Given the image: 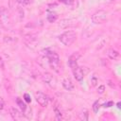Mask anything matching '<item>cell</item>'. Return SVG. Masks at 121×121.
I'll list each match as a JSON object with an SVG mask.
<instances>
[{
  "mask_svg": "<svg viewBox=\"0 0 121 121\" xmlns=\"http://www.w3.org/2000/svg\"><path fill=\"white\" fill-rule=\"evenodd\" d=\"M62 87L65 89V90H67V91H72V90H74V88H75V85H74V83H73V81L69 78H64L63 80H62Z\"/></svg>",
  "mask_w": 121,
  "mask_h": 121,
  "instance_id": "cell-10",
  "label": "cell"
},
{
  "mask_svg": "<svg viewBox=\"0 0 121 121\" xmlns=\"http://www.w3.org/2000/svg\"><path fill=\"white\" fill-rule=\"evenodd\" d=\"M72 22H73V21L70 20V19H63V20H61V21L60 22V24H59V27L62 28V29L68 28V27H70V26H73V23H72Z\"/></svg>",
  "mask_w": 121,
  "mask_h": 121,
  "instance_id": "cell-11",
  "label": "cell"
},
{
  "mask_svg": "<svg viewBox=\"0 0 121 121\" xmlns=\"http://www.w3.org/2000/svg\"><path fill=\"white\" fill-rule=\"evenodd\" d=\"M54 112H55V114H56V120H60V119L62 118L60 110H59L57 107H55V108H54Z\"/></svg>",
  "mask_w": 121,
  "mask_h": 121,
  "instance_id": "cell-16",
  "label": "cell"
},
{
  "mask_svg": "<svg viewBox=\"0 0 121 121\" xmlns=\"http://www.w3.org/2000/svg\"><path fill=\"white\" fill-rule=\"evenodd\" d=\"M116 105H117V108H118V109H120V108H121V106H120V105H121V103H120V102H118Z\"/></svg>",
  "mask_w": 121,
  "mask_h": 121,
  "instance_id": "cell-26",
  "label": "cell"
},
{
  "mask_svg": "<svg viewBox=\"0 0 121 121\" xmlns=\"http://www.w3.org/2000/svg\"><path fill=\"white\" fill-rule=\"evenodd\" d=\"M107 15H108L107 11H105L103 9H99L92 15V22L95 25L103 24L107 20Z\"/></svg>",
  "mask_w": 121,
  "mask_h": 121,
  "instance_id": "cell-4",
  "label": "cell"
},
{
  "mask_svg": "<svg viewBox=\"0 0 121 121\" xmlns=\"http://www.w3.org/2000/svg\"><path fill=\"white\" fill-rule=\"evenodd\" d=\"M104 92H105V86H104V85H100V86L97 88V93H98L99 95H102Z\"/></svg>",
  "mask_w": 121,
  "mask_h": 121,
  "instance_id": "cell-21",
  "label": "cell"
},
{
  "mask_svg": "<svg viewBox=\"0 0 121 121\" xmlns=\"http://www.w3.org/2000/svg\"><path fill=\"white\" fill-rule=\"evenodd\" d=\"M97 81H98V80H97V78H96L95 77H93V78H92V79H91V82H92V84H93L94 86H95V85H96Z\"/></svg>",
  "mask_w": 121,
  "mask_h": 121,
  "instance_id": "cell-25",
  "label": "cell"
},
{
  "mask_svg": "<svg viewBox=\"0 0 121 121\" xmlns=\"http://www.w3.org/2000/svg\"><path fill=\"white\" fill-rule=\"evenodd\" d=\"M99 107H100V105H99L98 100L95 101V102H94V104H93V111H94V112H95V113H97V112H98Z\"/></svg>",
  "mask_w": 121,
  "mask_h": 121,
  "instance_id": "cell-17",
  "label": "cell"
},
{
  "mask_svg": "<svg viewBox=\"0 0 121 121\" xmlns=\"http://www.w3.org/2000/svg\"><path fill=\"white\" fill-rule=\"evenodd\" d=\"M24 99H25V101L26 102H27V103H29L30 101H31V98H30V95H28V94H24Z\"/></svg>",
  "mask_w": 121,
  "mask_h": 121,
  "instance_id": "cell-22",
  "label": "cell"
},
{
  "mask_svg": "<svg viewBox=\"0 0 121 121\" xmlns=\"http://www.w3.org/2000/svg\"><path fill=\"white\" fill-rule=\"evenodd\" d=\"M16 103H17V105L19 106V108L21 109V111H22L23 112H25L26 110V105L23 102V100H22L21 98L17 97V98H16Z\"/></svg>",
  "mask_w": 121,
  "mask_h": 121,
  "instance_id": "cell-15",
  "label": "cell"
},
{
  "mask_svg": "<svg viewBox=\"0 0 121 121\" xmlns=\"http://www.w3.org/2000/svg\"><path fill=\"white\" fill-rule=\"evenodd\" d=\"M25 43L26 45L28 46H32V44L34 43H36V37L34 35H31V34H28L25 37Z\"/></svg>",
  "mask_w": 121,
  "mask_h": 121,
  "instance_id": "cell-12",
  "label": "cell"
},
{
  "mask_svg": "<svg viewBox=\"0 0 121 121\" xmlns=\"http://www.w3.org/2000/svg\"><path fill=\"white\" fill-rule=\"evenodd\" d=\"M9 114L12 117V119L16 120V121H21V120L25 119V117H26L25 114L22 112H20L18 109H16L15 107H11L9 109Z\"/></svg>",
  "mask_w": 121,
  "mask_h": 121,
  "instance_id": "cell-7",
  "label": "cell"
},
{
  "mask_svg": "<svg viewBox=\"0 0 121 121\" xmlns=\"http://www.w3.org/2000/svg\"><path fill=\"white\" fill-rule=\"evenodd\" d=\"M59 1L67 6H72L73 4H75V0H59Z\"/></svg>",
  "mask_w": 121,
  "mask_h": 121,
  "instance_id": "cell-18",
  "label": "cell"
},
{
  "mask_svg": "<svg viewBox=\"0 0 121 121\" xmlns=\"http://www.w3.org/2000/svg\"><path fill=\"white\" fill-rule=\"evenodd\" d=\"M18 4H20L21 6H26L30 3V0H16Z\"/></svg>",
  "mask_w": 121,
  "mask_h": 121,
  "instance_id": "cell-20",
  "label": "cell"
},
{
  "mask_svg": "<svg viewBox=\"0 0 121 121\" xmlns=\"http://www.w3.org/2000/svg\"><path fill=\"white\" fill-rule=\"evenodd\" d=\"M76 39H77V34H76V32H74L72 30L64 31L62 34H60L59 36V40L65 46H70L76 41Z\"/></svg>",
  "mask_w": 121,
  "mask_h": 121,
  "instance_id": "cell-2",
  "label": "cell"
},
{
  "mask_svg": "<svg viewBox=\"0 0 121 121\" xmlns=\"http://www.w3.org/2000/svg\"><path fill=\"white\" fill-rule=\"evenodd\" d=\"M112 105H113V102L112 101H108V102H106V103L103 104V107L104 108H109V107H112Z\"/></svg>",
  "mask_w": 121,
  "mask_h": 121,
  "instance_id": "cell-23",
  "label": "cell"
},
{
  "mask_svg": "<svg viewBox=\"0 0 121 121\" xmlns=\"http://www.w3.org/2000/svg\"><path fill=\"white\" fill-rule=\"evenodd\" d=\"M79 58V54L78 53H74L72 54L69 59H68V65L71 69H74L75 67L78 66V60Z\"/></svg>",
  "mask_w": 121,
  "mask_h": 121,
  "instance_id": "cell-9",
  "label": "cell"
},
{
  "mask_svg": "<svg viewBox=\"0 0 121 121\" xmlns=\"http://www.w3.org/2000/svg\"><path fill=\"white\" fill-rule=\"evenodd\" d=\"M35 98L36 101L42 106V107H46L49 103V97L47 95L43 94V92H37L35 93Z\"/></svg>",
  "mask_w": 121,
  "mask_h": 121,
  "instance_id": "cell-5",
  "label": "cell"
},
{
  "mask_svg": "<svg viewBox=\"0 0 121 121\" xmlns=\"http://www.w3.org/2000/svg\"><path fill=\"white\" fill-rule=\"evenodd\" d=\"M44 57L47 59V62L49 64V66L56 72H60V60L59 55L50 50V49H45L44 50Z\"/></svg>",
  "mask_w": 121,
  "mask_h": 121,
  "instance_id": "cell-1",
  "label": "cell"
},
{
  "mask_svg": "<svg viewBox=\"0 0 121 121\" xmlns=\"http://www.w3.org/2000/svg\"><path fill=\"white\" fill-rule=\"evenodd\" d=\"M1 28H2V26H1V24H0V35H1Z\"/></svg>",
  "mask_w": 121,
  "mask_h": 121,
  "instance_id": "cell-27",
  "label": "cell"
},
{
  "mask_svg": "<svg viewBox=\"0 0 121 121\" xmlns=\"http://www.w3.org/2000/svg\"><path fill=\"white\" fill-rule=\"evenodd\" d=\"M57 18H58V15L53 11L52 12H48L47 15H46V19H47V21L49 23H54L57 20Z\"/></svg>",
  "mask_w": 121,
  "mask_h": 121,
  "instance_id": "cell-14",
  "label": "cell"
},
{
  "mask_svg": "<svg viewBox=\"0 0 121 121\" xmlns=\"http://www.w3.org/2000/svg\"><path fill=\"white\" fill-rule=\"evenodd\" d=\"M43 80L45 84H47L49 87L51 88H55L56 87V84H57V81H56V78L50 74V73H44L43 75Z\"/></svg>",
  "mask_w": 121,
  "mask_h": 121,
  "instance_id": "cell-6",
  "label": "cell"
},
{
  "mask_svg": "<svg viewBox=\"0 0 121 121\" xmlns=\"http://www.w3.org/2000/svg\"><path fill=\"white\" fill-rule=\"evenodd\" d=\"M88 116H89V113H88L87 111H85L84 112L80 113V115H79V117H80L81 120H88Z\"/></svg>",
  "mask_w": 121,
  "mask_h": 121,
  "instance_id": "cell-19",
  "label": "cell"
},
{
  "mask_svg": "<svg viewBox=\"0 0 121 121\" xmlns=\"http://www.w3.org/2000/svg\"><path fill=\"white\" fill-rule=\"evenodd\" d=\"M0 24L4 28L10 27V18L8 9L4 7L0 8Z\"/></svg>",
  "mask_w": 121,
  "mask_h": 121,
  "instance_id": "cell-3",
  "label": "cell"
},
{
  "mask_svg": "<svg viewBox=\"0 0 121 121\" xmlns=\"http://www.w3.org/2000/svg\"><path fill=\"white\" fill-rule=\"evenodd\" d=\"M107 56H108L111 60H116V59L119 57V53H118V51H116L115 49L110 48V49H108V51H107Z\"/></svg>",
  "mask_w": 121,
  "mask_h": 121,
  "instance_id": "cell-13",
  "label": "cell"
},
{
  "mask_svg": "<svg viewBox=\"0 0 121 121\" xmlns=\"http://www.w3.org/2000/svg\"><path fill=\"white\" fill-rule=\"evenodd\" d=\"M72 71H73L74 78H75L78 81H80V80H82V79H83L84 72H83L82 67H80V66H78V65L77 67H75L74 69H72Z\"/></svg>",
  "mask_w": 121,
  "mask_h": 121,
  "instance_id": "cell-8",
  "label": "cell"
},
{
  "mask_svg": "<svg viewBox=\"0 0 121 121\" xmlns=\"http://www.w3.org/2000/svg\"><path fill=\"white\" fill-rule=\"evenodd\" d=\"M4 107H5V101H4L3 97H1V96H0V111H1V110H3V109H4Z\"/></svg>",
  "mask_w": 121,
  "mask_h": 121,
  "instance_id": "cell-24",
  "label": "cell"
}]
</instances>
